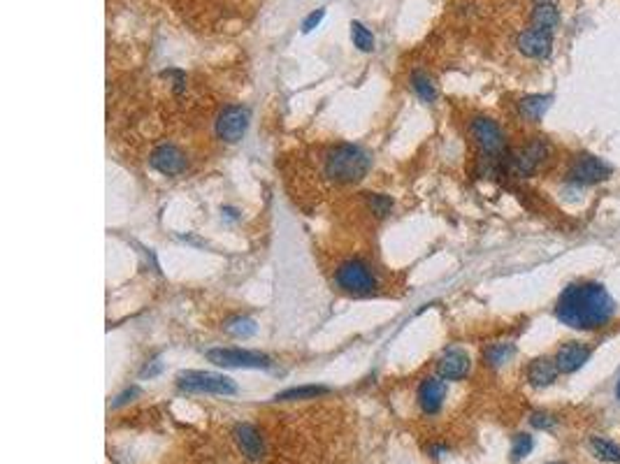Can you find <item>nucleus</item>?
I'll list each match as a JSON object with an SVG mask.
<instances>
[{
    "mask_svg": "<svg viewBox=\"0 0 620 464\" xmlns=\"http://www.w3.org/2000/svg\"><path fill=\"white\" fill-rule=\"evenodd\" d=\"M616 313V302L599 281H574L555 304V318L571 330H599L611 323Z\"/></svg>",
    "mask_w": 620,
    "mask_h": 464,
    "instance_id": "obj_1",
    "label": "nucleus"
},
{
    "mask_svg": "<svg viewBox=\"0 0 620 464\" xmlns=\"http://www.w3.org/2000/svg\"><path fill=\"white\" fill-rule=\"evenodd\" d=\"M369 167H372V156L358 144H339L326 158V176L337 183L363 181Z\"/></svg>",
    "mask_w": 620,
    "mask_h": 464,
    "instance_id": "obj_2",
    "label": "nucleus"
},
{
    "mask_svg": "<svg viewBox=\"0 0 620 464\" xmlns=\"http://www.w3.org/2000/svg\"><path fill=\"white\" fill-rule=\"evenodd\" d=\"M177 388L184 393H198V395H237V385L230 376L214 374V371H200L186 369L177 374Z\"/></svg>",
    "mask_w": 620,
    "mask_h": 464,
    "instance_id": "obj_3",
    "label": "nucleus"
},
{
    "mask_svg": "<svg viewBox=\"0 0 620 464\" xmlns=\"http://www.w3.org/2000/svg\"><path fill=\"white\" fill-rule=\"evenodd\" d=\"M335 283L341 293L363 297V295H372L376 291L379 278L363 260H346V263H341L337 267Z\"/></svg>",
    "mask_w": 620,
    "mask_h": 464,
    "instance_id": "obj_4",
    "label": "nucleus"
},
{
    "mask_svg": "<svg viewBox=\"0 0 620 464\" xmlns=\"http://www.w3.org/2000/svg\"><path fill=\"white\" fill-rule=\"evenodd\" d=\"M207 360L226 369H272L274 365L270 355L246 348H211L207 350Z\"/></svg>",
    "mask_w": 620,
    "mask_h": 464,
    "instance_id": "obj_5",
    "label": "nucleus"
},
{
    "mask_svg": "<svg viewBox=\"0 0 620 464\" xmlns=\"http://www.w3.org/2000/svg\"><path fill=\"white\" fill-rule=\"evenodd\" d=\"M469 133L474 137L476 146L481 148V153L486 158H497L504 156L506 151V137H504V130L497 126V121L488 118V116H476L471 118L469 123Z\"/></svg>",
    "mask_w": 620,
    "mask_h": 464,
    "instance_id": "obj_6",
    "label": "nucleus"
},
{
    "mask_svg": "<svg viewBox=\"0 0 620 464\" xmlns=\"http://www.w3.org/2000/svg\"><path fill=\"white\" fill-rule=\"evenodd\" d=\"M611 176V165L592 153H579L567 170V181L574 186H595Z\"/></svg>",
    "mask_w": 620,
    "mask_h": 464,
    "instance_id": "obj_7",
    "label": "nucleus"
},
{
    "mask_svg": "<svg viewBox=\"0 0 620 464\" xmlns=\"http://www.w3.org/2000/svg\"><path fill=\"white\" fill-rule=\"evenodd\" d=\"M249 109L242 105H230L219 114L216 118V137L221 142L226 144H237L239 139L246 135V128H249Z\"/></svg>",
    "mask_w": 620,
    "mask_h": 464,
    "instance_id": "obj_8",
    "label": "nucleus"
},
{
    "mask_svg": "<svg viewBox=\"0 0 620 464\" xmlns=\"http://www.w3.org/2000/svg\"><path fill=\"white\" fill-rule=\"evenodd\" d=\"M516 46L523 56H527V59H534V61L549 59L551 51H553V31H549V28H539V26H530L518 35Z\"/></svg>",
    "mask_w": 620,
    "mask_h": 464,
    "instance_id": "obj_9",
    "label": "nucleus"
},
{
    "mask_svg": "<svg viewBox=\"0 0 620 464\" xmlns=\"http://www.w3.org/2000/svg\"><path fill=\"white\" fill-rule=\"evenodd\" d=\"M546 156H549V144L544 142V137H534L532 142H527L523 148H518V151L509 158V165H511V170L516 174L530 176L539 170V165L546 161Z\"/></svg>",
    "mask_w": 620,
    "mask_h": 464,
    "instance_id": "obj_10",
    "label": "nucleus"
},
{
    "mask_svg": "<svg viewBox=\"0 0 620 464\" xmlns=\"http://www.w3.org/2000/svg\"><path fill=\"white\" fill-rule=\"evenodd\" d=\"M149 165L156 172H161L165 176H177L186 170V156L181 153L179 146L174 144H159L149 156Z\"/></svg>",
    "mask_w": 620,
    "mask_h": 464,
    "instance_id": "obj_11",
    "label": "nucleus"
},
{
    "mask_svg": "<svg viewBox=\"0 0 620 464\" xmlns=\"http://www.w3.org/2000/svg\"><path fill=\"white\" fill-rule=\"evenodd\" d=\"M419 406L425 415H437L446 399V383L441 376H425L419 385Z\"/></svg>",
    "mask_w": 620,
    "mask_h": 464,
    "instance_id": "obj_12",
    "label": "nucleus"
},
{
    "mask_svg": "<svg viewBox=\"0 0 620 464\" xmlns=\"http://www.w3.org/2000/svg\"><path fill=\"white\" fill-rule=\"evenodd\" d=\"M469 369H471L469 353L458 346L446 348L437 360V374L444 380H462L469 374Z\"/></svg>",
    "mask_w": 620,
    "mask_h": 464,
    "instance_id": "obj_13",
    "label": "nucleus"
},
{
    "mask_svg": "<svg viewBox=\"0 0 620 464\" xmlns=\"http://www.w3.org/2000/svg\"><path fill=\"white\" fill-rule=\"evenodd\" d=\"M592 355V348L588 343H581V341H567L562 343L555 353V362H558V369L560 374H574L579 371Z\"/></svg>",
    "mask_w": 620,
    "mask_h": 464,
    "instance_id": "obj_14",
    "label": "nucleus"
},
{
    "mask_svg": "<svg viewBox=\"0 0 620 464\" xmlns=\"http://www.w3.org/2000/svg\"><path fill=\"white\" fill-rule=\"evenodd\" d=\"M233 436H235L237 448L242 450V455H246V460L256 462V460H261L263 455H265L263 436H261V432H258L251 423H239L235 430H233Z\"/></svg>",
    "mask_w": 620,
    "mask_h": 464,
    "instance_id": "obj_15",
    "label": "nucleus"
},
{
    "mask_svg": "<svg viewBox=\"0 0 620 464\" xmlns=\"http://www.w3.org/2000/svg\"><path fill=\"white\" fill-rule=\"evenodd\" d=\"M527 380H530L532 388H549L555 383V378L560 376L558 362L555 358H534L530 365H527Z\"/></svg>",
    "mask_w": 620,
    "mask_h": 464,
    "instance_id": "obj_16",
    "label": "nucleus"
},
{
    "mask_svg": "<svg viewBox=\"0 0 620 464\" xmlns=\"http://www.w3.org/2000/svg\"><path fill=\"white\" fill-rule=\"evenodd\" d=\"M551 102H553L551 96H525L518 102V111H521V116L525 121H530V123H539L546 111H549Z\"/></svg>",
    "mask_w": 620,
    "mask_h": 464,
    "instance_id": "obj_17",
    "label": "nucleus"
},
{
    "mask_svg": "<svg viewBox=\"0 0 620 464\" xmlns=\"http://www.w3.org/2000/svg\"><path fill=\"white\" fill-rule=\"evenodd\" d=\"M514 355H516V346H514L511 341H495V343H490V346L484 348L486 365L493 367V369L504 367Z\"/></svg>",
    "mask_w": 620,
    "mask_h": 464,
    "instance_id": "obj_18",
    "label": "nucleus"
},
{
    "mask_svg": "<svg viewBox=\"0 0 620 464\" xmlns=\"http://www.w3.org/2000/svg\"><path fill=\"white\" fill-rule=\"evenodd\" d=\"M328 393H330V388L326 385H300V388L284 390V393H276L274 402H304V399H316Z\"/></svg>",
    "mask_w": 620,
    "mask_h": 464,
    "instance_id": "obj_19",
    "label": "nucleus"
},
{
    "mask_svg": "<svg viewBox=\"0 0 620 464\" xmlns=\"http://www.w3.org/2000/svg\"><path fill=\"white\" fill-rule=\"evenodd\" d=\"M411 89H414L416 96H419L423 102H428V105H432V102L437 100V84H434V79L428 72L414 70L411 72Z\"/></svg>",
    "mask_w": 620,
    "mask_h": 464,
    "instance_id": "obj_20",
    "label": "nucleus"
},
{
    "mask_svg": "<svg viewBox=\"0 0 620 464\" xmlns=\"http://www.w3.org/2000/svg\"><path fill=\"white\" fill-rule=\"evenodd\" d=\"M588 448H590V453L595 455L597 460H601V462H611V464L620 462V445H616L614 441L604 439V436H590V439H588Z\"/></svg>",
    "mask_w": 620,
    "mask_h": 464,
    "instance_id": "obj_21",
    "label": "nucleus"
},
{
    "mask_svg": "<svg viewBox=\"0 0 620 464\" xmlns=\"http://www.w3.org/2000/svg\"><path fill=\"white\" fill-rule=\"evenodd\" d=\"M532 26H539V28H549V31H555L560 24V12L558 7L551 5V3H536L532 9V16H530Z\"/></svg>",
    "mask_w": 620,
    "mask_h": 464,
    "instance_id": "obj_22",
    "label": "nucleus"
},
{
    "mask_svg": "<svg viewBox=\"0 0 620 464\" xmlns=\"http://www.w3.org/2000/svg\"><path fill=\"white\" fill-rule=\"evenodd\" d=\"M224 330L235 339H249L258 332V325L254 318H249V316H230L224 323Z\"/></svg>",
    "mask_w": 620,
    "mask_h": 464,
    "instance_id": "obj_23",
    "label": "nucleus"
},
{
    "mask_svg": "<svg viewBox=\"0 0 620 464\" xmlns=\"http://www.w3.org/2000/svg\"><path fill=\"white\" fill-rule=\"evenodd\" d=\"M351 40H354V44L360 51H365V54L374 51V35L360 21H351Z\"/></svg>",
    "mask_w": 620,
    "mask_h": 464,
    "instance_id": "obj_24",
    "label": "nucleus"
},
{
    "mask_svg": "<svg viewBox=\"0 0 620 464\" xmlns=\"http://www.w3.org/2000/svg\"><path fill=\"white\" fill-rule=\"evenodd\" d=\"M532 448H534V441H532L530 434H523V432L516 434L511 439V460L518 462V460L527 458V455L532 453Z\"/></svg>",
    "mask_w": 620,
    "mask_h": 464,
    "instance_id": "obj_25",
    "label": "nucleus"
},
{
    "mask_svg": "<svg viewBox=\"0 0 620 464\" xmlns=\"http://www.w3.org/2000/svg\"><path fill=\"white\" fill-rule=\"evenodd\" d=\"M367 202H369V207H372V211L376 213L379 218H384V216H388V213L393 211V198H388V195L369 193Z\"/></svg>",
    "mask_w": 620,
    "mask_h": 464,
    "instance_id": "obj_26",
    "label": "nucleus"
},
{
    "mask_svg": "<svg viewBox=\"0 0 620 464\" xmlns=\"http://www.w3.org/2000/svg\"><path fill=\"white\" fill-rule=\"evenodd\" d=\"M555 418L551 413H544V411H536L530 415V425L534 427V430H553L555 427Z\"/></svg>",
    "mask_w": 620,
    "mask_h": 464,
    "instance_id": "obj_27",
    "label": "nucleus"
},
{
    "mask_svg": "<svg viewBox=\"0 0 620 464\" xmlns=\"http://www.w3.org/2000/svg\"><path fill=\"white\" fill-rule=\"evenodd\" d=\"M323 16H326V7H321V9H316V12H311V14L302 21V33H311L314 28H316V26L323 21Z\"/></svg>",
    "mask_w": 620,
    "mask_h": 464,
    "instance_id": "obj_28",
    "label": "nucleus"
},
{
    "mask_svg": "<svg viewBox=\"0 0 620 464\" xmlns=\"http://www.w3.org/2000/svg\"><path fill=\"white\" fill-rule=\"evenodd\" d=\"M137 395H140V390H137V388H131V390H126V393H121V395H119V397H116V402H114L112 406H114V408H119V406H124V404H128V402H133V397H137Z\"/></svg>",
    "mask_w": 620,
    "mask_h": 464,
    "instance_id": "obj_29",
    "label": "nucleus"
},
{
    "mask_svg": "<svg viewBox=\"0 0 620 464\" xmlns=\"http://www.w3.org/2000/svg\"><path fill=\"white\" fill-rule=\"evenodd\" d=\"M161 369H163V365H161V362H159V360H154V365H151V367L146 365V367L142 369V378H146V376H149V378H154L156 374H161Z\"/></svg>",
    "mask_w": 620,
    "mask_h": 464,
    "instance_id": "obj_30",
    "label": "nucleus"
},
{
    "mask_svg": "<svg viewBox=\"0 0 620 464\" xmlns=\"http://www.w3.org/2000/svg\"><path fill=\"white\" fill-rule=\"evenodd\" d=\"M449 448L446 445H434V448H430V453H432V458H441L444 453H446Z\"/></svg>",
    "mask_w": 620,
    "mask_h": 464,
    "instance_id": "obj_31",
    "label": "nucleus"
},
{
    "mask_svg": "<svg viewBox=\"0 0 620 464\" xmlns=\"http://www.w3.org/2000/svg\"><path fill=\"white\" fill-rule=\"evenodd\" d=\"M616 397H618V402H620V378H618V385H616Z\"/></svg>",
    "mask_w": 620,
    "mask_h": 464,
    "instance_id": "obj_32",
    "label": "nucleus"
},
{
    "mask_svg": "<svg viewBox=\"0 0 620 464\" xmlns=\"http://www.w3.org/2000/svg\"><path fill=\"white\" fill-rule=\"evenodd\" d=\"M536 3H551V0H536Z\"/></svg>",
    "mask_w": 620,
    "mask_h": 464,
    "instance_id": "obj_33",
    "label": "nucleus"
},
{
    "mask_svg": "<svg viewBox=\"0 0 620 464\" xmlns=\"http://www.w3.org/2000/svg\"><path fill=\"white\" fill-rule=\"evenodd\" d=\"M551 464H564V462H551Z\"/></svg>",
    "mask_w": 620,
    "mask_h": 464,
    "instance_id": "obj_34",
    "label": "nucleus"
}]
</instances>
